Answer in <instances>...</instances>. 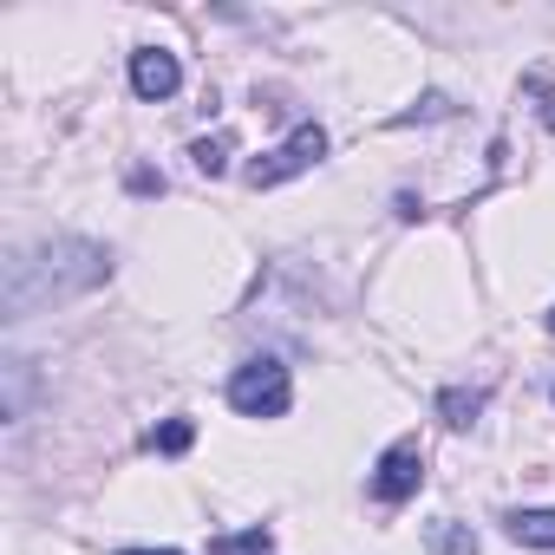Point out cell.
I'll list each match as a JSON object with an SVG mask.
<instances>
[{
	"instance_id": "12",
	"label": "cell",
	"mask_w": 555,
	"mask_h": 555,
	"mask_svg": "<svg viewBox=\"0 0 555 555\" xmlns=\"http://www.w3.org/2000/svg\"><path fill=\"white\" fill-rule=\"evenodd\" d=\"M209 555H274V535L255 522V529H242V535H216Z\"/></svg>"
},
{
	"instance_id": "2",
	"label": "cell",
	"mask_w": 555,
	"mask_h": 555,
	"mask_svg": "<svg viewBox=\"0 0 555 555\" xmlns=\"http://www.w3.org/2000/svg\"><path fill=\"white\" fill-rule=\"evenodd\" d=\"M229 405H235L242 418H282V412L295 405V379H288V366L274 360V353L242 360V366L229 373Z\"/></svg>"
},
{
	"instance_id": "11",
	"label": "cell",
	"mask_w": 555,
	"mask_h": 555,
	"mask_svg": "<svg viewBox=\"0 0 555 555\" xmlns=\"http://www.w3.org/2000/svg\"><path fill=\"white\" fill-rule=\"evenodd\" d=\"M229 151H235V138L216 131V138H196V144H190V164H196L203 177H222V170H229Z\"/></svg>"
},
{
	"instance_id": "14",
	"label": "cell",
	"mask_w": 555,
	"mask_h": 555,
	"mask_svg": "<svg viewBox=\"0 0 555 555\" xmlns=\"http://www.w3.org/2000/svg\"><path fill=\"white\" fill-rule=\"evenodd\" d=\"M131 190H138V196H151V190H164V177H151V170H131Z\"/></svg>"
},
{
	"instance_id": "5",
	"label": "cell",
	"mask_w": 555,
	"mask_h": 555,
	"mask_svg": "<svg viewBox=\"0 0 555 555\" xmlns=\"http://www.w3.org/2000/svg\"><path fill=\"white\" fill-rule=\"evenodd\" d=\"M131 92H138L144 105L177 99V92H183V66H177V53H164V47H138V53H131Z\"/></svg>"
},
{
	"instance_id": "16",
	"label": "cell",
	"mask_w": 555,
	"mask_h": 555,
	"mask_svg": "<svg viewBox=\"0 0 555 555\" xmlns=\"http://www.w3.org/2000/svg\"><path fill=\"white\" fill-rule=\"evenodd\" d=\"M548 334H555V308H548Z\"/></svg>"
},
{
	"instance_id": "15",
	"label": "cell",
	"mask_w": 555,
	"mask_h": 555,
	"mask_svg": "<svg viewBox=\"0 0 555 555\" xmlns=\"http://www.w3.org/2000/svg\"><path fill=\"white\" fill-rule=\"evenodd\" d=\"M118 555H183V548H118Z\"/></svg>"
},
{
	"instance_id": "6",
	"label": "cell",
	"mask_w": 555,
	"mask_h": 555,
	"mask_svg": "<svg viewBox=\"0 0 555 555\" xmlns=\"http://www.w3.org/2000/svg\"><path fill=\"white\" fill-rule=\"evenodd\" d=\"M27 412H34V360L8 353V360H0V418L21 425Z\"/></svg>"
},
{
	"instance_id": "3",
	"label": "cell",
	"mask_w": 555,
	"mask_h": 555,
	"mask_svg": "<svg viewBox=\"0 0 555 555\" xmlns=\"http://www.w3.org/2000/svg\"><path fill=\"white\" fill-rule=\"evenodd\" d=\"M327 157V131L321 125H295L274 151H261L242 177H248V190H282V183H295V177H308L314 164Z\"/></svg>"
},
{
	"instance_id": "9",
	"label": "cell",
	"mask_w": 555,
	"mask_h": 555,
	"mask_svg": "<svg viewBox=\"0 0 555 555\" xmlns=\"http://www.w3.org/2000/svg\"><path fill=\"white\" fill-rule=\"evenodd\" d=\"M425 548L431 555H477V535H470V522L438 516V522H425Z\"/></svg>"
},
{
	"instance_id": "10",
	"label": "cell",
	"mask_w": 555,
	"mask_h": 555,
	"mask_svg": "<svg viewBox=\"0 0 555 555\" xmlns=\"http://www.w3.org/2000/svg\"><path fill=\"white\" fill-rule=\"evenodd\" d=\"M196 444V425L190 418H164L157 431H144V451H157V457H183Z\"/></svg>"
},
{
	"instance_id": "8",
	"label": "cell",
	"mask_w": 555,
	"mask_h": 555,
	"mask_svg": "<svg viewBox=\"0 0 555 555\" xmlns=\"http://www.w3.org/2000/svg\"><path fill=\"white\" fill-rule=\"evenodd\" d=\"M503 535L522 542V548H555V509H509Z\"/></svg>"
},
{
	"instance_id": "7",
	"label": "cell",
	"mask_w": 555,
	"mask_h": 555,
	"mask_svg": "<svg viewBox=\"0 0 555 555\" xmlns=\"http://www.w3.org/2000/svg\"><path fill=\"white\" fill-rule=\"evenodd\" d=\"M483 405H490L483 386H444V392H438V418H444L451 431H470V425L483 418Z\"/></svg>"
},
{
	"instance_id": "13",
	"label": "cell",
	"mask_w": 555,
	"mask_h": 555,
	"mask_svg": "<svg viewBox=\"0 0 555 555\" xmlns=\"http://www.w3.org/2000/svg\"><path fill=\"white\" fill-rule=\"evenodd\" d=\"M451 112H457V105H451V99H444V92H425V99H418V105H412V112H399V118H392V125H425V118H451Z\"/></svg>"
},
{
	"instance_id": "4",
	"label": "cell",
	"mask_w": 555,
	"mask_h": 555,
	"mask_svg": "<svg viewBox=\"0 0 555 555\" xmlns=\"http://www.w3.org/2000/svg\"><path fill=\"white\" fill-rule=\"evenodd\" d=\"M418 483H425V444L418 438H392L379 451V464H373V503L399 509V503L418 496Z\"/></svg>"
},
{
	"instance_id": "1",
	"label": "cell",
	"mask_w": 555,
	"mask_h": 555,
	"mask_svg": "<svg viewBox=\"0 0 555 555\" xmlns=\"http://www.w3.org/2000/svg\"><path fill=\"white\" fill-rule=\"evenodd\" d=\"M112 282V248L86 235H47L27 248H8L0 261V321H34L47 308H66Z\"/></svg>"
}]
</instances>
